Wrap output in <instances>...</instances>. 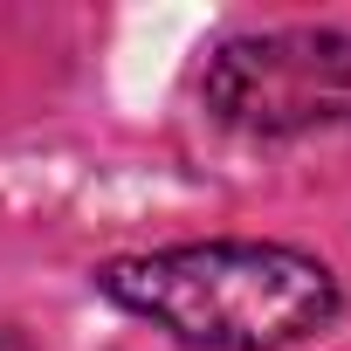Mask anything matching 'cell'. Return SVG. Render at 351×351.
Returning a JSON list of instances; mask_svg holds the SVG:
<instances>
[{
	"instance_id": "2",
	"label": "cell",
	"mask_w": 351,
	"mask_h": 351,
	"mask_svg": "<svg viewBox=\"0 0 351 351\" xmlns=\"http://www.w3.org/2000/svg\"><path fill=\"white\" fill-rule=\"evenodd\" d=\"M207 110L248 138L351 131V35L337 28H269L214 49Z\"/></svg>"
},
{
	"instance_id": "1",
	"label": "cell",
	"mask_w": 351,
	"mask_h": 351,
	"mask_svg": "<svg viewBox=\"0 0 351 351\" xmlns=\"http://www.w3.org/2000/svg\"><path fill=\"white\" fill-rule=\"evenodd\" d=\"M97 289L193 351H282L337 317V276L282 241H186L97 269Z\"/></svg>"
}]
</instances>
